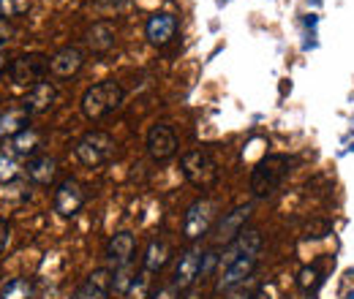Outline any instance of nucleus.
Instances as JSON below:
<instances>
[{
	"mask_svg": "<svg viewBox=\"0 0 354 299\" xmlns=\"http://www.w3.org/2000/svg\"><path fill=\"white\" fill-rule=\"evenodd\" d=\"M88 196H85V188L74 180V177H66L57 188H55V196H52V207L60 218H74L85 207Z\"/></svg>",
	"mask_w": 354,
	"mask_h": 299,
	"instance_id": "0eeeda50",
	"label": "nucleus"
},
{
	"mask_svg": "<svg viewBox=\"0 0 354 299\" xmlns=\"http://www.w3.org/2000/svg\"><path fill=\"white\" fill-rule=\"evenodd\" d=\"M28 177H30L33 182H39V185L55 182V177H57V161H55L52 155H39V158H33V161L28 164Z\"/></svg>",
	"mask_w": 354,
	"mask_h": 299,
	"instance_id": "6ab92c4d",
	"label": "nucleus"
},
{
	"mask_svg": "<svg viewBox=\"0 0 354 299\" xmlns=\"http://www.w3.org/2000/svg\"><path fill=\"white\" fill-rule=\"evenodd\" d=\"M49 71V57L41 52H28L19 55L8 63V77L14 79V85H36L44 79V74Z\"/></svg>",
	"mask_w": 354,
	"mask_h": 299,
	"instance_id": "423d86ee",
	"label": "nucleus"
},
{
	"mask_svg": "<svg viewBox=\"0 0 354 299\" xmlns=\"http://www.w3.org/2000/svg\"><path fill=\"white\" fill-rule=\"evenodd\" d=\"M109 289H112V272L109 269H93L88 280L77 289V294L71 299H106Z\"/></svg>",
	"mask_w": 354,
	"mask_h": 299,
	"instance_id": "2eb2a0df",
	"label": "nucleus"
},
{
	"mask_svg": "<svg viewBox=\"0 0 354 299\" xmlns=\"http://www.w3.org/2000/svg\"><path fill=\"white\" fill-rule=\"evenodd\" d=\"M330 220H313L308 226V237H324V234H330Z\"/></svg>",
	"mask_w": 354,
	"mask_h": 299,
	"instance_id": "c85d7f7f",
	"label": "nucleus"
},
{
	"mask_svg": "<svg viewBox=\"0 0 354 299\" xmlns=\"http://www.w3.org/2000/svg\"><path fill=\"white\" fill-rule=\"evenodd\" d=\"M254 291H257L254 278H248L245 283H240V286H234L232 291H226V294H229L226 299H251V297H254Z\"/></svg>",
	"mask_w": 354,
	"mask_h": 299,
	"instance_id": "bb28decb",
	"label": "nucleus"
},
{
	"mask_svg": "<svg viewBox=\"0 0 354 299\" xmlns=\"http://www.w3.org/2000/svg\"><path fill=\"white\" fill-rule=\"evenodd\" d=\"M55 98H57V90L52 82H36V85L28 90V95H25V109L30 112V115H44L49 112L52 106H55Z\"/></svg>",
	"mask_w": 354,
	"mask_h": 299,
	"instance_id": "4468645a",
	"label": "nucleus"
},
{
	"mask_svg": "<svg viewBox=\"0 0 354 299\" xmlns=\"http://www.w3.org/2000/svg\"><path fill=\"white\" fill-rule=\"evenodd\" d=\"M251 299H275V291L270 289V286H259L257 291H254V297Z\"/></svg>",
	"mask_w": 354,
	"mask_h": 299,
	"instance_id": "2f4dec72",
	"label": "nucleus"
},
{
	"mask_svg": "<svg viewBox=\"0 0 354 299\" xmlns=\"http://www.w3.org/2000/svg\"><path fill=\"white\" fill-rule=\"evenodd\" d=\"M85 66V52L80 46H63L57 49L52 57H49V71L60 79H68V77H77L80 68Z\"/></svg>",
	"mask_w": 354,
	"mask_h": 299,
	"instance_id": "9b49d317",
	"label": "nucleus"
},
{
	"mask_svg": "<svg viewBox=\"0 0 354 299\" xmlns=\"http://www.w3.org/2000/svg\"><path fill=\"white\" fill-rule=\"evenodd\" d=\"M115 41H118V30H115L112 22H95L88 33H85V44H88V49L93 55L109 52L115 46Z\"/></svg>",
	"mask_w": 354,
	"mask_h": 299,
	"instance_id": "dca6fc26",
	"label": "nucleus"
},
{
	"mask_svg": "<svg viewBox=\"0 0 354 299\" xmlns=\"http://www.w3.org/2000/svg\"><path fill=\"white\" fill-rule=\"evenodd\" d=\"M120 104H123V87H120V82L104 79V82H98V85L85 90L80 106H82V115L88 120H104L106 115L118 112Z\"/></svg>",
	"mask_w": 354,
	"mask_h": 299,
	"instance_id": "f03ea898",
	"label": "nucleus"
},
{
	"mask_svg": "<svg viewBox=\"0 0 354 299\" xmlns=\"http://www.w3.org/2000/svg\"><path fill=\"white\" fill-rule=\"evenodd\" d=\"M25 128H30V112L25 106H17L0 115V139H14Z\"/></svg>",
	"mask_w": 354,
	"mask_h": 299,
	"instance_id": "a211bd4d",
	"label": "nucleus"
},
{
	"mask_svg": "<svg viewBox=\"0 0 354 299\" xmlns=\"http://www.w3.org/2000/svg\"><path fill=\"white\" fill-rule=\"evenodd\" d=\"M104 253H106V258H109L115 267L131 264L133 253H136V237H133L131 231H118V234H112Z\"/></svg>",
	"mask_w": 354,
	"mask_h": 299,
	"instance_id": "ddd939ff",
	"label": "nucleus"
},
{
	"mask_svg": "<svg viewBox=\"0 0 354 299\" xmlns=\"http://www.w3.org/2000/svg\"><path fill=\"white\" fill-rule=\"evenodd\" d=\"M169 261V245L164 240H150L145 253V272H158Z\"/></svg>",
	"mask_w": 354,
	"mask_h": 299,
	"instance_id": "aec40b11",
	"label": "nucleus"
},
{
	"mask_svg": "<svg viewBox=\"0 0 354 299\" xmlns=\"http://www.w3.org/2000/svg\"><path fill=\"white\" fill-rule=\"evenodd\" d=\"M147 155L153 158V161H169L172 155L177 153V136L175 131L169 128L167 123H158V126H153L150 133H147Z\"/></svg>",
	"mask_w": 354,
	"mask_h": 299,
	"instance_id": "6e6552de",
	"label": "nucleus"
},
{
	"mask_svg": "<svg viewBox=\"0 0 354 299\" xmlns=\"http://www.w3.org/2000/svg\"><path fill=\"white\" fill-rule=\"evenodd\" d=\"M292 166H295V158L283 155V153H272V155H265L257 169L251 171V193L257 199H265V196H272L283 180L292 174Z\"/></svg>",
	"mask_w": 354,
	"mask_h": 299,
	"instance_id": "f257e3e1",
	"label": "nucleus"
},
{
	"mask_svg": "<svg viewBox=\"0 0 354 299\" xmlns=\"http://www.w3.org/2000/svg\"><path fill=\"white\" fill-rule=\"evenodd\" d=\"M147 275H150V272H142V275H139V278H133L131 289H129V294H131V297H136V299H145V291H147V280H150V278H147Z\"/></svg>",
	"mask_w": 354,
	"mask_h": 299,
	"instance_id": "cd10ccee",
	"label": "nucleus"
},
{
	"mask_svg": "<svg viewBox=\"0 0 354 299\" xmlns=\"http://www.w3.org/2000/svg\"><path fill=\"white\" fill-rule=\"evenodd\" d=\"M19 174V164L14 155L8 153H0V182H14Z\"/></svg>",
	"mask_w": 354,
	"mask_h": 299,
	"instance_id": "a878e982",
	"label": "nucleus"
},
{
	"mask_svg": "<svg viewBox=\"0 0 354 299\" xmlns=\"http://www.w3.org/2000/svg\"><path fill=\"white\" fill-rule=\"evenodd\" d=\"M248 215H251V204H243V207H234L232 213L226 215L221 220V226H218V237H216V242L218 245H229L240 231H243V226H245V220H248Z\"/></svg>",
	"mask_w": 354,
	"mask_h": 299,
	"instance_id": "f3484780",
	"label": "nucleus"
},
{
	"mask_svg": "<svg viewBox=\"0 0 354 299\" xmlns=\"http://www.w3.org/2000/svg\"><path fill=\"white\" fill-rule=\"evenodd\" d=\"M109 3H123V0H109Z\"/></svg>",
	"mask_w": 354,
	"mask_h": 299,
	"instance_id": "72a5a7b5",
	"label": "nucleus"
},
{
	"mask_svg": "<svg viewBox=\"0 0 354 299\" xmlns=\"http://www.w3.org/2000/svg\"><path fill=\"white\" fill-rule=\"evenodd\" d=\"M145 36H147V41L153 44V46H167V44H172V39L177 36V19L175 14H169V11H156L150 19H147V25H145Z\"/></svg>",
	"mask_w": 354,
	"mask_h": 299,
	"instance_id": "9d476101",
	"label": "nucleus"
},
{
	"mask_svg": "<svg viewBox=\"0 0 354 299\" xmlns=\"http://www.w3.org/2000/svg\"><path fill=\"white\" fill-rule=\"evenodd\" d=\"M180 166H183V177L199 191H207L218 182V164L207 150H188Z\"/></svg>",
	"mask_w": 354,
	"mask_h": 299,
	"instance_id": "7ed1b4c3",
	"label": "nucleus"
},
{
	"mask_svg": "<svg viewBox=\"0 0 354 299\" xmlns=\"http://www.w3.org/2000/svg\"><path fill=\"white\" fill-rule=\"evenodd\" d=\"M39 142H41L39 131L25 128L22 133H17V136L11 139V147H14V153H17V155H33V153L39 150Z\"/></svg>",
	"mask_w": 354,
	"mask_h": 299,
	"instance_id": "412c9836",
	"label": "nucleus"
},
{
	"mask_svg": "<svg viewBox=\"0 0 354 299\" xmlns=\"http://www.w3.org/2000/svg\"><path fill=\"white\" fill-rule=\"evenodd\" d=\"M8 240H11V226L0 218V253L6 251V245H8Z\"/></svg>",
	"mask_w": 354,
	"mask_h": 299,
	"instance_id": "c756f323",
	"label": "nucleus"
},
{
	"mask_svg": "<svg viewBox=\"0 0 354 299\" xmlns=\"http://www.w3.org/2000/svg\"><path fill=\"white\" fill-rule=\"evenodd\" d=\"M216 213H218V204H216L213 199H196V202L185 210V218H183V237H185L188 242L202 240V237L210 231V226H213V220H216Z\"/></svg>",
	"mask_w": 354,
	"mask_h": 299,
	"instance_id": "39448f33",
	"label": "nucleus"
},
{
	"mask_svg": "<svg viewBox=\"0 0 354 299\" xmlns=\"http://www.w3.org/2000/svg\"><path fill=\"white\" fill-rule=\"evenodd\" d=\"M11 36H14V28H11V22H8V19H3V17H0V46H3V44L8 41V39H11Z\"/></svg>",
	"mask_w": 354,
	"mask_h": 299,
	"instance_id": "7c9ffc66",
	"label": "nucleus"
},
{
	"mask_svg": "<svg viewBox=\"0 0 354 299\" xmlns=\"http://www.w3.org/2000/svg\"><path fill=\"white\" fill-rule=\"evenodd\" d=\"M202 264H205V256H202L199 248H188L185 253H180V258H177L175 264V275H172V286H177L180 291L188 289L199 278Z\"/></svg>",
	"mask_w": 354,
	"mask_h": 299,
	"instance_id": "f8f14e48",
	"label": "nucleus"
},
{
	"mask_svg": "<svg viewBox=\"0 0 354 299\" xmlns=\"http://www.w3.org/2000/svg\"><path fill=\"white\" fill-rule=\"evenodd\" d=\"M0 299H33V283L28 278H14L0 289Z\"/></svg>",
	"mask_w": 354,
	"mask_h": 299,
	"instance_id": "4be33fe9",
	"label": "nucleus"
},
{
	"mask_svg": "<svg viewBox=\"0 0 354 299\" xmlns=\"http://www.w3.org/2000/svg\"><path fill=\"white\" fill-rule=\"evenodd\" d=\"M257 264H259V253H248V256H240L237 261H232L221 272V278L216 283V291H232L234 286H240L248 278H254Z\"/></svg>",
	"mask_w": 354,
	"mask_h": 299,
	"instance_id": "1a4fd4ad",
	"label": "nucleus"
},
{
	"mask_svg": "<svg viewBox=\"0 0 354 299\" xmlns=\"http://www.w3.org/2000/svg\"><path fill=\"white\" fill-rule=\"evenodd\" d=\"M3 68H6V55L0 52V71H3Z\"/></svg>",
	"mask_w": 354,
	"mask_h": 299,
	"instance_id": "473e14b6",
	"label": "nucleus"
},
{
	"mask_svg": "<svg viewBox=\"0 0 354 299\" xmlns=\"http://www.w3.org/2000/svg\"><path fill=\"white\" fill-rule=\"evenodd\" d=\"M319 283H322V264H308V267L300 269V275H297V286H300L303 291H316Z\"/></svg>",
	"mask_w": 354,
	"mask_h": 299,
	"instance_id": "5701e85b",
	"label": "nucleus"
},
{
	"mask_svg": "<svg viewBox=\"0 0 354 299\" xmlns=\"http://www.w3.org/2000/svg\"><path fill=\"white\" fill-rule=\"evenodd\" d=\"M133 278H136V275H133L131 264L115 267V275H112V289H115V291H120V294H129V289H131Z\"/></svg>",
	"mask_w": 354,
	"mask_h": 299,
	"instance_id": "b1692460",
	"label": "nucleus"
},
{
	"mask_svg": "<svg viewBox=\"0 0 354 299\" xmlns=\"http://www.w3.org/2000/svg\"><path fill=\"white\" fill-rule=\"evenodd\" d=\"M33 6V0H0V17H22L28 14Z\"/></svg>",
	"mask_w": 354,
	"mask_h": 299,
	"instance_id": "393cba45",
	"label": "nucleus"
},
{
	"mask_svg": "<svg viewBox=\"0 0 354 299\" xmlns=\"http://www.w3.org/2000/svg\"><path fill=\"white\" fill-rule=\"evenodd\" d=\"M74 155L85 164V166H101L115 155V139L106 131H88L77 139L74 144Z\"/></svg>",
	"mask_w": 354,
	"mask_h": 299,
	"instance_id": "20e7f679",
	"label": "nucleus"
}]
</instances>
